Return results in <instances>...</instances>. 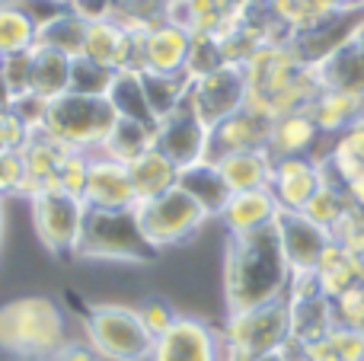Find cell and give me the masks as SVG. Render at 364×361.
<instances>
[{
    "mask_svg": "<svg viewBox=\"0 0 364 361\" xmlns=\"http://www.w3.org/2000/svg\"><path fill=\"white\" fill-rule=\"evenodd\" d=\"M291 266L284 259L275 221L250 234H227L224 247V304L240 313L269 301L288 298Z\"/></svg>",
    "mask_w": 364,
    "mask_h": 361,
    "instance_id": "cell-1",
    "label": "cell"
},
{
    "mask_svg": "<svg viewBox=\"0 0 364 361\" xmlns=\"http://www.w3.org/2000/svg\"><path fill=\"white\" fill-rule=\"evenodd\" d=\"M64 343H68V320L51 298L26 294L0 307V349L6 355L51 361Z\"/></svg>",
    "mask_w": 364,
    "mask_h": 361,
    "instance_id": "cell-2",
    "label": "cell"
},
{
    "mask_svg": "<svg viewBox=\"0 0 364 361\" xmlns=\"http://www.w3.org/2000/svg\"><path fill=\"white\" fill-rule=\"evenodd\" d=\"M74 256L93 262L147 266V262L157 259V249L141 234L134 208H87Z\"/></svg>",
    "mask_w": 364,
    "mask_h": 361,
    "instance_id": "cell-3",
    "label": "cell"
},
{
    "mask_svg": "<svg viewBox=\"0 0 364 361\" xmlns=\"http://www.w3.org/2000/svg\"><path fill=\"white\" fill-rule=\"evenodd\" d=\"M115 109L109 96H80V93H64L58 99L45 102V112L38 128L48 131L55 141H61L70 151H87L96 153L106 141V134L115 125Z\"/></svg>",
    "mask_w": 364,
    "mask_h": 361,
    "instance_id": "cell-4",
    "label": "cell"
},
{
    "mask_svg": "<svg viewBox=\"0 0 364 361\" xmlns=\"http://www.w3.org/2000/svg\"><path fill=\"white\" fill-rule=\"evenodd\" d=\"M83 333L102 361H151L154 336L141 323L138 307L90 304L83 311Z\"/></svg>",
    "mask_w": 364,
    "mask_h": 361,
    "instance_id": "cell-5",
    "label": "cell"
},
{
    "mask_svg": "<svg viewBox=\"0 0 364 361\" xmlns=\"http://www.w3.org/2000/svg\"><path fill=\"white\" fill-rule=\"evenodd\" d=\"M224 339L237 361H252L265 352H275L291 343V307L288 298L250 307L240 313H227Z\"/></svg>",
    "mask_w": 364,
    "mask_h": 361,
    "instance_id": "cell-6",
    "label": "cell"
},
{
    "mask_svg": "<svg viewBox=\"0 0 364 361\" xmlns=\"http://www.w3.org/2000/svg\"><path fill=\"white\" fill-rule=\"evenodd\" d=\"M134 215H138L141 234L147 237V243H151L157 253L192 240V237L211 221L208 211L201 208L192 195H186L179 185H173L170 192L151 198V202L134 205Z\"/></svg>",
    "mask_w": 364,
    "mask_h": 361,
    "instance_id": "cell-7",
    "label": "cell"
},
{
    "mask_svg": "<svg viewBox=\"0 0 364 361\" xmlns=\"http://www.w3.org/2000/svg\"><path fill=\"white\" fill-rule=\"evenodd\" d=\"M32 224H36V237L51 256H74L77 240L83 230V217H87V205L83 198H74L61 189L38 192L29 198Z\"/></svg>",
    "mask_w": 364,
    "mask_h": 361,
    "instance_id": "cell-8",
    "label": "cell"
},
{
    "mask_svg": "<svg viewBox=\"0 0 364 361\" xmlns=\"http://www.w3.org/2000/svg\"><path fill=\"white\" fill-rule=\"evenodd\" d=\"M246 106V70L240 64H220L208 74L195 77L188 90V109L201 119V125L214 128Z\"/></svg>",
    "mask_w": 364,
    "mask_h": 361,
    "instance_id": "cell-9",
    "label": "cell"
},
{
    "mask_svg": "<svg viewBox=\"0 0 364 361\" xmlns=\"http://www.w3.org/2000/svg\"><path fill=\"white\" fill-rule=\"evenodd\" d=\"M151 361H237L224 333L198 317H176V323L154 343Z\"/></svg>",
    "mask_w": 364,
    "mask_h": 361,
    "instance_id": "cell-10",
    "label": "cell"
},
{
    "mask_svg": "<svg viewBox=\"0 0 364 361\" xmlns=\"http://www.w3.org/2000/svg\"><path fill=\"white\" fill-rule=\"evenodd\" d=\"M275 230L282 240L284 259L291 266V275H314L320 266L326 247L333 243V234L320 224H314L304 211H284L278 208Z\"/></svg>",
    "mask_w": 364,
    "mask_h": 361,
    "instance_id": "cell-11",
    "label": "cell"
},
{
    "mask_svg": "<svg viewBox=\"0 0 364 361\" xmlns=\"http://www.w3.org/2000/svg\"><path fill=\"white\" fill-rule=\"evenodd\" d=\"M208 134L211 128L201 125V119L188 109V102L176 112L164 115L154 128V147L164 157H170L176 163V170L192 166L198 160H208Z\"/></svg>",
    "mask_w": 364,
    "mask_h": 361,
    "instance_id": "cell-12",
    "label": "cell"
},
{
    "mask_svg": "<svg viewBox=\"0 0 364 361\" xmlns=\"http://www.w3.org/2000/svg\"><path fill=\"white\" fill-rule=\"evenodd\" d=\"M192 51V32L176 23H154L141 36V61L138 70H154V74H179L188 64Z\"/></svg>",
    "mask_w": 364,
    "mask_h": 361,
    "instance_id": "cell-13",
    "label": "cell"
},
{
    "mask_svg": "<svg viewBox=\"0 0 364 361\" xmlns=\"http://www.w3.org/2000/svg\"><path fill=\"white\" fill-rule=\"evenodd\" d=\"M68 153H70V147H64L61 141H55L48 131H42V128H32L23 151H19L23 170H26L23 195L32 198V195H38V192L58 189V170H61Z\"/></svg>",
    "mask_w": 364,
    "mask_h": 361,
    "instance_id": "cell-14",
    "label": "cell"
},
{
    "mask_svg": "<svg viewBox=\"0 0 364 361\" xmlns=\"http://www.w3.org/2000/svg\"><path fill=\"white\" fill-rule=\"evenodd\" d=\"M269 131H272V119L243 106L230 119L218 122L211 128V134H208V160H218L224 153H237V151H262V147H269Z\"/></svg>",
    "mask_w": 364,
    "mask_h": 361,
    "instance_id": "cell-15",
    "label": "cell"
},
{
    "mask_svg": "<svg viewBox=\"0 0 364 361\" xmlns=\"http://www.w3.org/2000/svg\"><path fill=\"white\" fill-rule=\"evenodd\" d=\"M326 183L323 166L314 157H288L275 160V173H272V195H275L278 208L284 211H304V205L316 195V189Z\"/></svg>",
    "mask_w": 364,
    "mask_h": 361,
    "instance_id": "cell-16",
    "label": "cell"
},
{
    "mask_svg": "<svg viewBox=\"0 0 364 361\" xmlns=\"http://www.w3.org/2000/svg\"><path fill=\"white\" fill-rule=\"evenodd\" d=\"M83 205L87 208H134L138 198H134L132 179H128V166L115 163L102 153H90Z\"/></svg>",
    "mask_w": 364,
    "mask_h": 361,
    "instance_id": "cell-17",
    "label": "cell"
},
{
    "mask_svg": "<svg viewBox=\"0 0 364 361\" xmlns=\"http://www.w3.org/2000/svg\"><path fill=\"white\" fill-rule=\"evenodd\" d=\"M316 141H320V128H316L310 109H301V112H284V115H278V119H272L269 147H265V151L275 160L314 157Z\"/></svg>",
    "mask_w": 364,
    "mask_h": 361,
    "instance_id": "cell-18",
    "label": "cell"
},
{
    "mask_svg": "<svg viewBox=\"0 0 364 361\" xmlns=\"http://www.w3.org/2000/svg\"><path fill=\"white\" fill-rule=\"evenodd\" d=\"M278 215V202L272 189H250V192H230L224 211H220V224L227 234H250V230L269 227Z\"/></svg>",
    "mask_w": 364,
    "mask_h": 361,
    "instance_id": "cell-19",
    "label": "cell"
},
{
    "mask_svg": "<svg viewBox=\"0 0 364 361\" xmlns=\"http://www.w3.org/2000/svg\"><path fill=\"white\" fill-rule=\"evenodd\" d=\"M230 192H250V189H272V173H275V157L269 151H237L214 160Z\"/></svg>",
    "mask_w": 364,
    "mask_h": 361,
    "instance_id": "cell-20",
    "label": "cell"
},
{
    "mask_svg": "<svg viewBox=\"0 0 364 361\" xmlns=\"http://www.w3.org/2000/svg\"><path fill=\"white\" fill-rule=\"evenodd\" d=\"M176 185L208 211V217H218L224 211L227 198H230V189H227L214 160H198L192 166H182L176 176Z\"/></svg>",
    "mask_w": 364,
    "mask_h": 361,
    "instance_id": "cell-21",
    "label": "cell"
},
{
    "mask_svg": "<svg viewBox=\"0 0 364 361\" xmlns=\"http://www.w3.org/2000/svg\"><path fill=\"white\" fill-rule=\"evenodd\" d=\"M176 176H179L176 163H173L170 157H164L157 147H147L141 157H134L132 163H128V179H132L138 205L170 192L173 185H176Z\"/></svg>",
    "mask_w": 364,
    "mask_h": 361,
    "instance_id": "cell-22",
    "label": "cell"
},
{
    "mask_svg": "<svg viewBox=\"0 0 364 361\" xmlns=\"http://www.w3.org/2000/svg\"><path fill=\"white\" fill-rule=\"evenodd\" d=\"M336 147H329V153L316 163L323 166V173H336V179L329 183L342 185L346 189L348 183H355L358 176H364V119L355 122L352 128H346L342 134H333Z\"/></svg>",
    "mask_w": 364,
    "mask_h": 361,
    "instance_id": "cell-23",
    "label": "cell"
},
{
    "mask_svg": "<svg viewBox=\"0 0 364 361\" xmlns=\"http://www.w3.org/2000/svg\"><path fill=\"white\" fill-rule=\"evenodd\" d=\"M32 93L45 102L70 93V55L48 48V45H36L32 48Z\"/></svg>",
    "mask_w": 364,
    "mask_h": 361,
    "instance_id": "cell-24",
    "label": "cell"
},
{
    "mask_svg": "<svg viewBox=\"0 0 364 361\" xmlns=\"http://www.w3.org/2000/svg\"><path fill=\"white\" fill-rule=\"evenodd\" d=\"M320 134H342L346 128H352L355 122L364 119V99L342 90H320V96L310 106Z\"/></svg>",
    "mask_w": 364,
    "mask_h": 361,
    "instance_id": "cell-25",
    "label": "cell"
},
{
    "mask_svg": "<svg viewBox=\"0 0 364 361\" xmlns=\"http://www.w3.org/2000/svg\"><path fill=\"white\" fill-rule=\"evenodd\" d=\"M38 19L23 0H0V55H19L36 48Z\"/></svg>",
    "mask_w": 364,
    "mask_h": 361,
    "instance_id": "cell-26",
    "label": "cell"
},
{
    "mask_svg": "<svg viewBox=\"0 0 364 361\" xmlns=\"http://www.w3.org/2000/svg\"><path fill=\"white\" fill-rule=\"evenodd\" d=\"M195 77L188 70L179 74H154V70H141V83H144L147 102H151L154 119H164V115L176 112L188 102V90H192Z\"/></svg>",
    "mask_w": 364,
    "mask_h": 361,
    "instance_id": "cell-27",
    "label": "cell"
},
{
    "mask_svg": "<svg viewBox=\"0 0 364 361\" xmlns=\"http://www.w3.org/2000/svg\"><path fill=\"white\" fill-rule=\"evenodd\" d=\"M106 96L119 119H134L157 128V119H154L151 102H147V93H144V83H141V70H115V80Z\"/></svg>",
    "mask_w": 364,
    "mask_h": 361,
    "instance_id": "cell-28",
    "label": "cell"
},
{
    "mask_svg": "<svg viewBox=\"0 0 364 361\" xmlns=\"http://www.w3.org/2000/svg\"><path fill=\"white\" fill-rule=\"evenodd\" d=\"M83 36H87V16L70 10V4H68L58 13H51V16L38 26L36 45H48V48H58V51H64V55L77 58L83 51Z\"/></svg>",
    "mask_w": 364,
    "mask_h": 361,
    "instance_id": "cell-29",
    "label": "cell"
},
{
    "mask_svg": "<svg viewBox=\"0 0 364 361\" xmlns=\"http://www.w3.org/2000/svg\"><path fill=\"white\" fill-rule=\"evenodd\" d=\"M147 147H154V128L151 125L134 122V119H115L112 131L106 134V141H102V147L96 153L128 166L134 157H141Z\"/></svg>",
    "mask_w": 364,
    "mask_h": 361,
    "instance_id": "cell-30",
    "label": "cell"
},
{
    "mask_svg": "<svg viewBox=\"0 0 364 361\" xmlns=\"http://www.w3.org/2000/svg\"><path fill=\"white\" fill-rule=\"evenodd\" d=\"M361 272H364L361 262L355 259L346 247H339V243L333 240L326 247V253H323L320 266H316V285H320V291L333 301V298H339L348 285H355V281L361 279Z\"/></svg>",
    "mask_w": 364,
    "mask_h": 361,
    "instance_id": "cell-31",
    "label": "cell"
},
{
    "mask_svg": "<svg viewBox=\"0 0 364 361\" xmlns=\"http://www.w3.org/2000/svg\"><path fill=\"white\" fill-rule=\"evenodd\" d=\"M115 80V70L102 68V64L90 61V58L77 55L70 58V93L80 96H106Z\"/></svg>",
    "mask_w": 364,
    "mask_h": 361,
    "instance_id": "cell-32",
    "label": "cell"
},
{
    "mask_svg": "<svg viewBox=\"0 0 364 361\" xmlns=\"http://www.w3.org/2000/svg\"><path fill=\"white\" fill-rule=\"evenodd\" d=\"M0 83L6 87V93H10L13 99L32 93V48L19 51V55H4V64H0Z\"/></svg>",
    "mask_w": 364,
    "mask_h": 361,
    "instance_id": "cell-33",
    "label": "cell"
},
{
    "mask_svg": "<svg viewBox=\"0 0 364 361\" xmlns=\"http://www.w3.org/2000/svg\"><path fill=\"white\" fill-rule=\"evenodd\" d=\"M333 313L336 326H352V330L364 333V279L348 285L339 298H333Z\"/></svg>",
    "mask_w": 364,
    "mask_h": 361,
    "instance_id": "cell-34",
    "label": "cell"
},
{
    "mask_svg": "<svg viewBox=\"0 0 364 361\" xmlns=\"http://www.w3.org/2000/svg\"><path fill=\"white\" fill-rule=\"evenodd\" d=\"M87 170H90V153L87 151H70L64 157L61 170H58V189L68 192L74 198H83L87 189Z\"/></svg>",
    "mask_w": 364,
    "mask_h": 361,
    "instance_id": "cell-35",
    "label": "cell"
},
{
    "mask_svg": "<svg viewBox=\"0 0 364 361\" xmlns=\"http://www.w3.org/2000/svg\"><path fill=\"white\" fill-rule=\"evenodd\" d=\"M138 317H141V323L147 326V333L154 336V343H157L160 336H164L166 330H170L173 323H176V317L179 313L173 311L170 304H166L164 298H147L144 304L138 307Z\"/></svg>",
    "mask_w": 364,
    "mask_h": 361,
    "instance_id": "cell-36",
    "label": "cell"
},
{
    "mask_svg": "<svg viewBox=\"0 0 364 361\" xmlns=\"http://www.w3.org/2000/svg\"><path fill=\"white\" fill-rule=\"evenodd\" d=\"M326 343L333 345V352L342 361H364V333L352 330V326H333V333L326 336Z\"/></svg>",
    "mask_w": 364,
    "mask_h": 361,
    "instance_id": "cell-37",
    "label": "cell"
},
{
    "mask_svg": "<svg viewBox=\"0 0 364 361\" xmlns=\"http://www.w3.org/2000/svg\"><path fill=\"white\" fill-rule=\"evenodd\" d=\"M23 157L19 151H0V198L6 195H23Z\"/></svg>",
    "mask_w": 364,
    "mask_h": 361,
    "instance_id": "cell-38",
    "label": "cell"
},
{
    "mask_svg": "<svg viewBox=\"0 0 364 361\" xmlns=\"http://www.w3.org/2000/svg\"><path fill=\"white\" fill-rule=\"evenodd\" d=\"M32 128L23 122V115L10 109H0V151H23L26 138H29Z\"/></svg>",
    "mask_w": 364,
    "mask_h": 361,
    "instance_id": "cell-39",
    "label": "cell"
},
{
    "mask_svg": "<svg viewBox=\"0 0 364 361\" xmlns=\"http://www.w3.org/2000/svg\"><path fill=\"white\" fill-rule=\"evenodd\" d=\"M51 361H102V358H100V352H96L90 343H70V339H68V343H64L61 349L51 355Z\"/></svg>",
    "mask_w": 364,
    "mask_h": 361,
    "instance_id": "cell-40",
    "label": "cell"
},
{
    "mask_svg": "<svg viewBox=\"0 0 364 361\" xmlns=\"http://www.w3.org/2000/svg\"><path fill=\"white\" fill-rule=\"evenodd\" d=\"M252 361H301V349H297L294 343H288V345H282V349L265 352V355H259Z\"/></svg>",
    "mask_w": 364,
    "mask_h": 361,
    "instance_id": "cell-41",
    "label": "cell"
},
{
    "mask_svg": "<svg viewBox=\"0 0 364 361\" xmlns=\"http://www.w3.org/2000/svg\"><path fill=\"white\" fill-rule=\"evenodd\" d=\"M0 234H4V198H0Z\"/></svg>",
    "mask_w": 364,
    "mask_h": 361,
    "instance_id": "cell-42",
    "label": "cell"
},
{
    "mask_svg": "<svg viewBox=\"0 0 364 361\" xmlns=\"http://www.w3.org/2000/svg\"><path fill=\"white\" fill-rule=\"evenodd\" d=\"M352 6H361V10H364V0H352Z\"/></svg>",
    "mask_w": 364,
    "mask_h": 361,
    "instance_id": "cell-43",
    "label": "cell"
},
{
    "mask_svg": "<svg viewBox=\"0 0 364 361\" xmlns=\"http://www.w3.org/2000/svg\"><path fill=\"white\" fill-rule=\"evenodd\" d=\"M26 4H38V0H26ZM61 4H68V0H61Z\"/></svg>",
    "mask_w": 364,
    "mask_h": 361,
    "instance_id": "cell-44",
    "label": "cell"
},
{
    "mask_svg": "<svg viewBox=\"0 0 364 361\" xmlns=\"http://www.w3.org/2000/svg\"><path fill=\"white\" fill-rule=\"evenodd\" d=\"M0 64H4V55H0Z\"/></svg>",
    "mask_w": 364,
    "mask_h": 361,
    "instance_id": "cell-45",
    "label": "cell"
},
{
    "mask_svg": "<svg viewBox=\"0 0 364 361\" xmlns=\"http://www.w3.org/2000/svg\"><path fill=\"white\" fill-rule=\"evenodd\" d=\"M361 279H364V272H361Z\"/></svg>",
    "mask_w": 364,
    "mask_h": 361,
    "instance_id": "cell-46",
    "label": "cell"
}]
</instances>
